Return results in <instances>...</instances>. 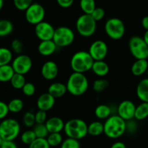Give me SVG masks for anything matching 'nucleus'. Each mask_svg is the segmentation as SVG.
Returning <instances> with one entry per match:
<instances>
[{"mask_svg":"<svg viewBox=\"0 0 148 148\" xmlns=\"http://www.w3.org/2000/svg\"><path fill=\"white\" fill-rule=\"evenodd\" d=\"M126 131V121L118 115H111L103 123V133L111 139H117Z\"/></svg>","mask_w":148,"mask_h":148,"instance_id":"nucleus-1","label":"nucleus"},{"mask_svg":"<svg viewBox=\"0 0 148 148\" xmlns=\"http://www.w3.org/2000/svg\"><path fill=\"white\" fill-rule=\"evenodd\" d=\"M137 95L143 102H148V78L139 82L137 86Z\"/></svg>","mask_w":148,"mask_h":148,"instance_id":"nucleus-22","label":"nucleus"},{"mask_svg":"<svg viewBox=\"0 0 148 148\" xmlns=\"http://www.w3.org/2000/svg\"><path fill=\"white\" fill-rule=\"evenodd\" d=\"M23 123L27 127H32L36 124L35 114L32 112H26L23 116Z\"/></svg>","mask_w":148,"mask_h":148,"instance_id":"nucleus-39","label":"nucleus"},{"mask_svg":"<svg viewBox=\"0 0 148 148\" xmlns=\"http://www.w3.org/2000/svg\"><path fill=\"white\" fill-rule=\"evenodd\" d=\"M8 106L7 103L2 101H0V120H3L7 117L9 113Z\"/></svg>","mask_w":148,"mask_h":148,"instance_id":"nucleus-44","label":"nucleus"},{"mask_svg":"<svg viewBox=\"0 0 148 148\" xmlns=\"http://www.w3.org/2000/svg\"><path fill=\"white\" fill-rule=\"evenodd\" d=\"M0 148H18L14 140H2Z\"/></svg>","mask_w":148,"mask_h":148,"instance_id":"nucleus-45","label":"nucleus"},{"mask_svg":"<svg viewBox=\"0 0 148 148\" xmlns=\"http://www.w3.org/2000/svg\"><path fill=\"white\" fill-rule=\"evenodd\" d=\"M55 28L51 23L46 21H42L36 25L35 33L40 41L52 40Z\"/></svg>","mask_w":148,"mask_h":148,"instance_id":"nucleus-13","label":"nucleus"},{"mask_svg":"<svg viewBox=\"0 0 148 148\" xmlns=\"http://www.w3.org/2000/svg\"><path fill=\"white\" fill-rule=\"evenodd\" d=\"M3 1H7V0H3Z\"/></svg>","mask_w":148,"mask_h":148,"instance_id":"nucleus-53","label":"nucleus"},{"mask_svg":"<svg viewBox=\"0 0 148 148\" xmlns=\"http://www.w3.org/2000/svg\"><path fill=\"white\" fill-rule=\"evenodd\" d=\"M3 5H4V1L3 0H0V10L2 9Z\"/></svg>","mask_w":148,"mask_h":148,"instance_id":"nucleus-50","label":"nucleus"},{"mask_svg":"<svg viewBox=\"0 0 148 148\" xmlns=\"http://www.w3.org/2000/svg\"><path fill=\"white\" fill-rule=\"evenodd\" d=\"M105 10L101 8V7H95V10L90 14V15L97 22L102 20L105 17Z\"/></svg>","mask_w":148,"mask_h":148,"instance_id":"nucleus-41","label":"nucleus"},{"mask_svg":"<svg viewBox=\"0 0 148 148\" xmlns=\"http://www.w3.org/2000/svg\"><path fill=\"white\" fill-rule=\"evenodd\" d=\"M9 111L11 113H17L21 111L24 107V103L21 99L15 98L10 100V102L7 104Z\"/></svg>","mask_w":148,"mask_h":148,"instance_id":"nucleus-29","label":"nucleus"},{"mask_svg":"<svg viewBox=\"0 0 148 148\" xmlns=\"http://www.w3.org/2000/svg\"><path fill=\"white\" fill-rule=\"evenodd\" d=\"M64 122L59 117H52L46 120L45 125L48 129L49 133H60L64 130Z\"/></svg>","mask_w":148,"mask_h":148,"instance_id":"nucleus-17","label":"nucleus"},{"mask_svg":"<svg viewBox=\"0 0 148 148\" xmlns=\"http://www.w3.org/2000/svg\"><path fill=\"white\" fill-rule=\"evenodd\" d=\"M12 59V52L6 47H0V66L8 65Z\"/></svg>","mask_w":148,"mask_h":148,"instance_id":"nucleus-28","label":"nucleus"},{"mask_svg":"<svg viewBox=\"0 0 148 148\" xmlns=\"http://www.w3.org/2000/svg\"><path fill=\"white\" fill-rule=\"evenodd\" d=\"M73 30L66 26H60L55 29L52 40L57 47H66L75 41Z\"/></svg>","mask_w":148,"mask_h":148,"instance_id":"nucleus-7","label":"nucleus"},{"mask_svg":"<svg viewBox=\"0 0 148 148\" xmlns=\"http://www.w3.org/2000/svg\"><path fill=\"white\" fill-rule=\"evenodd\" d=\"M46 120H47V115L46 111L38 110V111L35 114L36 123H45Z\"/></svg>","mask_w":148,"mask_h":148,"instance_id":"nucleus-42","label":"nucleus"},{"mask_svg":"<svg viewBox=\"0 0 148 148\" xmlns=\"http://www.w3.org/2000/svg\"><path fill=\"white\" fill-rule=\"evenodd\" d=\"M79 7L84 14L90 15L96 7L95 0H80Z\"/></svg>","mask_w":148,"mask_h":148,"instance_id":"nucleus-30","label":"nucleus"},{"mask_svg":"<svg viewBox=\"0 0 148 148\" xmlns=\"http://www.w3.org/2000/svg\"><path fill=\"white\" fill-rule=\"evenodd\" d=\"M14 74L11 65H4L0 66V82H9Z\"/></svg>","mask_w":148,"mask_h":148,"instance_id":"nucleus-23","label":"nucleus"},{"mask_svg":"<svg viewBox=\"0 0 148 148\" xmlns=\"http://www.w3.org/2000/svg\"><path fill=\"white\" fill-rule=\"evenodd\" d=\"M66 86L67 91L71 94L81 96L88 90L89 82L84 73L73 72L69 75Z\"/></svg>","mask_w":148,"mask_h":148,"instance_id":"nucleus-2","label":"nucleus"},{"mask_svg":"<svg viewBox=\"0 0 148 148\" xmlns=\"http://www.w3.org/2000/svg\"><path fill=\"white\" fill-rule=\"evenodd\" d=\"M55 100L56 99L51 95L49 93H43L37 100V107L38 110H43V111H48L51 110L54 106Z\"/></svg>","mask_w":148,"mask_h":148,"instance_id":"nucleus-16","label":"nucleus"},{"mask_svg":"<svg viewBox=\"0 0 148 148\" xmlns=\"http://www.w3.org/2000/svg\"><path fill=\"white\" fill-rule=\"evenodd\" d=\"M16 8L20 11H25L26 9L33 3V0H13Z\"/></svg>","mask_w":148,"mask_h":148,"instance_id":"nucleus-38","label":"nucleus"},{"mask_svg":"<svg viewBox=\"0 0 148 148\" xmlns=\"http://www.w3.org/2000/svg\"><path fill=\"white\" fill-rule=\"evenodd\" d=\"M103 133V123L101 121H93L88 125V134L98 136Z\"/></svg>","mask_w":148,"mask_h":148,"instance_id":"nucleus-24","label":"nucleus"},{"mask_svg":"<svg viewBox=\"0 0 148 148\" xmlns=\"http://www.w3.org/2000/svg\"><path fill=\"white\" fill-rule=\"evenodd\" d=\"M142 26L146 30H148V15L145 16L143 18V20H142Z\"/></svg>","mask_w":148,"mask_h":148,"instance_id":"nucleus-48","label":"nucleus"},{"mask_svg":"<svg viewBox=\"0 0 148 148\" xmlns=\"http://www.w3.org/2000/svg\"><path fill=\"white\" fill-rule=\"evenodd\" d=\"M12 23L8 20H0V37L9 36L13 31Z\"/></svg>","mask_w":148,"mask_h":148,"instance_id":"nucleus-27","label":"nucleus"},{"mask_svg":"<svg viewBox=\"0 0 148 148\" xmlns=\"http://www.w3.org/2000/svg\"><path fill=\"white\" fill-rule=\"evenodd\" d=\"M57 46L53 40L40 41L38 46V51L42 56H50L56 51Z\"/></svg>","mask_w":148,"mask_h":148,"instance_id":"nucleus-18","label":"nucleus"},{"mask_svg":"<svg viewBox=\"0 0 148 148\" xmlns=\"http://www.w3.org/2000/svg\"><path fill=\"white\" fill-rule=\"evenodd\" d=\"M143 39H144L145 42L147 44V45L148 46V30H146L144 36H143Z\"/></svg>","mask_w":148,"mask_h":148,"instance_id":"nucleus-49","label":"nucleus"},{"mask_svg":"<svg viewBox=\"0 0 148 148\" xmlns=\"http://www.w3.org/2000/svg\"><path fill=\"white\" fill-rule=\"evenodd\" d=\"M20 131V123L15 119H3L0 123V136L2 140H14Z\"/></svg>","mask_w":148,"mask_h":148,"instance_id":"nucleus-5","label":"nucleus"},{"mask_svg":"<svg viewBox=\"0 0 148 148\" xmlns=\"http://www.w3.org/2000/svg\"><path fill=\"white\" fill-rule=\"evenodd\" d=\"M129 49L136 59H148V46L143 38L134 36L129 41Z\"/></svg>","mask_w":148,"mask_h":148,"instance_id":"nucleus-9","label":"nucleus"},{"mask_svg":"<svg viewBox=\"0 0 148 148\" xmlns=\"http://www.w3.org/2000/svg\"><path fill=\"white\" fill-rule=\"evenodd\" d=\"M46 139L36 138L30 145L29 148H50Z\"/></svg>","mask_w":148,"mask_h":148,"instance_id":"nucleus-37","label":"nucleus"},{"mask_svg":"<svg viewBox=\"0 0 148 148\" xmlns=\"http://www.w3.org/2000/svg\"><path fill=\"white\" fill-rule=\"evenodd\" d=\"M136 106L133 102L130 100H124L118 106L117 113L118 115L124 119L125 121L132 120L134 117Z\"/></svg>","mask_w":148,"mask_h":148,"instance_id":"nucleus-14","label":"nucleus"},{"mask_svg":"<svg viewBox=\"0 0 148 148\" xmlns=\"http://www.w3.org/2000/svg\"><path fill=\"white\" fill-rule=\"evenodd\" d=\"M64 131L68 137L79 140L88 134V124L82 119H71L64 123Z\"/></svg>","mask_w":148,"mask_h":148,"instance_id":"nucleus-4","label":"nucleus"},{"mask_svg":"<svg viewBox=\"0 0 148 148\" xmlns=\"http://www.w3.org/2000/svg\"><path fill=\"white\" fill-rule=\"evenodd\" d=\"M111 148H127L125 144L122 142H116L111 145Z\"/></svg>","mask_w":148,"mask_h":148,"instance_id":"nucleus-47","label":"nucleus"},{"mask_svg":"<svg viewBox=\"0 0 148 148\" xmlns=\"http://www.w3.org/2000/svg\"><path fill=\"white\" fill-rule=\"evenodd\" d=\"M21 89L23 94L27 97L33 96L36 92V87H35L34 84L30 82H26Z\"/></svg>","mask_w":148,"mask_h":148,"instance_id":"nucleus-40","label":"nucleus"},{"mask_svg":"<svg viewBox=\"0 0 148 148\" xmlns=\"http://www.w3.org/2000/svg\"><path fill=\"white\" fill-rule=\"evenodd\" d=\"M97 22L90 15L83 14L76 21V29L78 33L83 37H90L95 33Z\"/></svg>","mask_w":148,"mask_h":148,"instance_id":"nucleus-6","label":"nucleus"},{"mask_svg":"<svg viewBox=\"0 0 148 148\" xmlns=\"http://www.w3.org/2000/svg\"><path fill=\"white\" fill-rule=\"evenodd\" d=\"M36 138L37 137H36L33 130L25 131L21 135V141L25 145H30Z\"/></svg>","mask_w":148,"mask_h":148,"instance_id":"nucleus-34","label":"nucleus"},{"mask_svg":"<svg viewBox=\"0 0 148 148\" xmlns=\"http://www.w3.org/2000/svg\"><path fill=\"white\" fill-rule=\"evenodd\" d=\"M109 65L104 60L94 61L91 70L96 75L99 77L106 76L109 72Z\"/></svg>","mask_w":148,"mask_h":148,"instance_id":"nucleus-19","label":"nucleus"},{"mask_svg":"<svg viewBox=\"0 0 148 148\" xmlns=\"http://www.w3.org/2000/svg\"><path fill=\"white\" fill-rule=\"evenodd\" d=\"M11 65L14 73L25 75L31 69L33 66V61L28 55L21 54L13 59Z\"/></svg>","mask_w":148,"mask_h":148,"instance_id":"nucleus-11","label":"nucleus"},{"mask_svg":"<svg viewBox=\"0 0 148 148\" xmlns=\"http://www.w3.org/2000/svg\"><path fill=\"white\" fill-rule=\"evenodd\" d=\"M125 26L121 19L111 17L106 20L105 23V32L107 36L114 40H119L125 33Z\"/></svg>","mask_w":148,"mask_h":148,"instance_id":"nucleus-8","label":"nucleus"},{"mask_svg":"<svg viewBox=\"0 0 148 148\" xmlns=\"http://www.w3.org/2000/svg\"><path fill=\"white\" fill-rule=\"evenodd\" d=\"M10 83H11V85L12 86L13 88L16 89H21L24 84L26 83L25 78L24 75L14 73V74L10 80Z\"/></svg>","mask_w":148,"mask_h":148,"instance_id":"nucleus-31","label":"nucleus"},{"mask_svg":"<svg viewBox=\"0 0 148 148\" xmlns=\"http://www.w3.org/2000/svg\"><path fill=\"white\" fill-rule=\"evenodd\" d=\"M33 130L37 138L46 139L49 133L45 123H36Z\"/></svg>","mask_w":148,"mask_h":148,"instance_id":"nucleus-32","label":"nucleus"},{"mask_svg":"<svg viewBox=\"0 0 148 148\" xmlns=\"http://www.w3.org/2000/svg\"><path fill=\"white\" fill-rule=\"evenodd\" d=\"M1 142H2V139L1 138V136H0V145H1Z\"/></svg>","mask_w":148,"mask_h":148,"instance_id":"nucleus-51","label":"nucleus"},{"mask_svg":"<svg viewBox=\"0 0 148 148\" xmlns=\"http://www.w3.org/2000/svg\"><path fill=\"white\" fill-rule=\"evenodd\" d=\"M12 49L14 51L15 53L20 54L23 49V44L22 41L19 39H14L11 43Z\"/></svg>","mask_w":148,"mask_h":148,"instance_id":"nucleus-43","label":"nucleus"},{"mask_svg":"<svg viewBox=\"0 0 148 148\" xmlns=\"http://www.w3.org/2000/svg\"><path fill=\"white\" fill-rule=\"evenodd\" d=\"M59 68L57 64L51 60L45 62L41 68V75L45 79L53 80L57 76Z\"/></svg>","mask_w":148,"mask_h":148,"instance_id":"nucleus-15","label":"nucleus"},{"mask_svg":"<svg viewBox=\"0 0 148 148\" xmlns=\"http://www.w3.org/2000/svg\"><path fill=\"white\" fill-rule=\"evenodd\" d=\"M147 78H148V68H147Z\"/></svg>","mask_w":148,"mask_h":148,"instance_id":"nucleus-52","label":"nucleus"},{"mask_svg":"<svg viewBox=\"0 0 148 148\" xmlns=\"http://www.w3.org/2000/svg\"><path fill=\"white\" fill-rule=\"evenodd\" d=\"M60 148H80V143L77 139L68 137L62 141Z\"/></svg>","mask_w":148,"mask_h":148,"instance_id":"nucleus-35","label":"nucleus"},{"mask_svg":"<svg viewBox=\"0 0 148 148\" xmlns=\"http://www.w3.org/2000/svg\"><path fill=\"white\" fill-rule=\"evenodd\" d=\"M111 108L107 104H99L95 109V115L99 119H106L111 115Z\"/></svg>","mask_w":148,"mask_h":148,"instance_id":"nucleus-25","label":"nucleus"},{"mask_svg":"<svg viewBox=\"0 0 148 148\" xmlns=\"http://www.w3.org/2000/svg\"><path fill=\"white\" fill-rule=\"evenodd\" d=\"M46 139L50 147L59 146L63 141L60 133H49Z\"/></svg>","mask_w":148,"mask_h":148,"instance_id":"nucleus-33","label":"nucleus"},{"mask_svg":"<svg viewBox=\"0 0 148 148\" xmlns=\"http://www.w3.org/2000/svg\"><path fill=\"white\" fill-rule=\"evenodd\" d=\"M25 12V17L27 23L35 26L43 21L46 15L44 7L38 3L33 2Z\"/></svg>","mask_w":148,"mask_h":148,"instance_id":"nucleus-10","label":"nucleus"},{"mask_svg":"<svg viewBox=\"0 0 148 148\" xmlns=\"http://www.w3.org/2000/svg\"><path fill=\"white\" fill-rule=\"evenodd\" d=\"M93 62V59L89 52L79 51L72 55L70 61V66L74 72L85 73L87 71L91 70Z\"/></svg>","mask_w":148,"mask_h":148,"instance_id":"nucleus-3","label":"nucleus"},{"mask_svg":"<svg viewBox=\"0 0 148 148\" xmlns=\"http://www.w3.org/2000/svg\"><path fill=\"white\" fill-rule=\"evenodd\" d=\"M108 81L106 79H97L94 81L92 88L96 92H101L108 86Z\"/></svg>","mask_w":148,"mask_h":148,"instance_id":"nucleus-36","label":"nucleus"},{"mask_svg":"<svg viewBox=\"0 0 148 148\" xmlns=\"http://www.w3.org/2000/svg\"><path fill=\"white\" fill-rule=\"evenodd\" d=\"M148 117V102H142L136 107L134 118L143 120Z\"/></svg>","mask_w":148,"mask_h":148,"instance_id":"nucleus-26","label":"nucleus"},{"mask_svg":"<svg viewBox=\"0 0 148 148\" xmlns=\"http://www.w3.org/2000/svg\"><path fill=\"white\" fill-rule=\"evenodd\" d=\"M75 0H56L57 4L62 8H69L73 4Z\"/></svg>","mask_w":148,"mask_h":148,"instance_id":"nucleus-46","label":"nucleus"},{"mask_svg":"<svg viewBox=\"0 0 148 148\" xmlns=\"http://www.w3.org/2000/svg\"><path fill=\"white\" fill-rule=\"evenodd\" d=\"M67 91L66 86L60 82H55L51 84L48 89V93L53 96L55 99L62 97Z\"/></svg>","mask_w":148,"mask_h":148,"instance_id":"nucleus-20","label":"nucleus"},{"mask_svg":"<svg viewBox=\"0 0 148 148\" xmlns=\"http://www.w3.org/2000/svg\"><path fill=\"white\" fill-rule=\"evenodd\" d=\"M108 46L102 40H96L92 42L88 51L94 61L103 60L108 55Z\"/></svg>","mask_w":148,"mask_h":148,"instance_id":"nucleus-12","label":"nucleus"},{"mask_svg":"<svg viewBox=\"0 0 148 148\" xmlns=\"http://www.w3.org/2000/svg\"><path fill=\"white\" fill-rule=\"evenodd\" d=\"M148 68L147 59H136L131 68L132 73L135 76H140L147 72Z\"/></svg>","mask_w":148,"mask_h":148,"instance_id":"nucleus-21","label":"nucleus"}]
</instances>
